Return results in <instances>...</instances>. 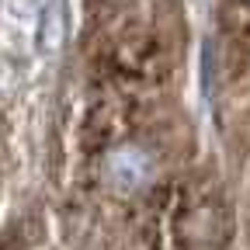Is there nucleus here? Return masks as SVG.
I'll use <instances>...</instances> for the list:
<instances>
[{"label":"nucleus","instance_id":"nucleus-1","mask_svg":"<svg viewBox=\"0 0 250 250\" xmlns=\"http://www.w3.org/2000/svg\"><path fill=\"white\" fill-rule=\"evenodd\" d=\"M153 174V164L149 156L136 146H125V149H115L108 156V181L118 188V191H136L143 188Z\"/></svg>","mask_w":250,"mask_h":250}]
</instances>
